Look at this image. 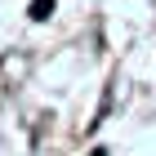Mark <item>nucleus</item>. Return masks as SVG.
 <instances>
[{
  "instance_id": "nucleus-1",
  "label": "nucleus",
  "mask_w": 156,
  "mask_h": 156,
  "mask_svg": "<svg viewBox=\"0 0 156 156\" xmlns=\"http://www.w3.org/2000/svg\"><path fill=\"white\" fill-rule=\"evenodd\" d=\"M54 13V0H31V18H49Z\"/></svg>"
}]
</instances>
